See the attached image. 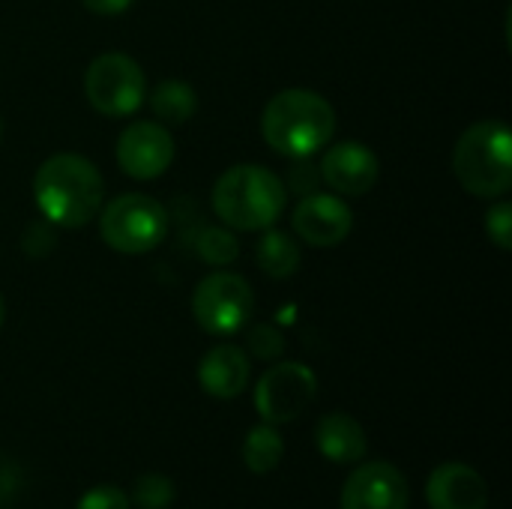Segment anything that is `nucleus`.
I'll list each match as a JSON object with an SVG mask.
<instances>
[{
    "label": "nucleus",
    "instance_id": "nucleus-1",
    "mask_svg": "<svg viewBox=\"0 0 512 509\" xmlns=\"http://www.w3.org/2000/svg\"><path fill=\"white\" fill-rule=\"evenodd\" d=\"M33 201L48 225L75 231L99 216L105 180L87 156L54 153L33 174Z\"/></svg>",
    "mask_w": 512,
    "mask_h": 509
},
{
    "label": "nucleus",
    "instance_id": "nucleus-2",
    "mask_svg": "<svg viewBox=\"0 0 512 509\" xmlns=\"http://www.w3.org/2000/svg\"><path fill=\"white\" fill-rule=\"evenodd\" d=\"M261 135L267 147L285 159L321 153L336 135V111L327 96L309 87L279 90L261 111Z\"/></svg>",
    "mask_w": 512,
    "mask_h": 509
},
{
    "label": "nucleus",
    "instance_id": "nucleus-3",
    "mask_svg": "<svg viewBox=\"0 0 512 509\" xmlns=\"http://www.w3.org/2000/svg\"><path fill=\"white\" fill-rule=\"evenodd\" d=\"M210 204L216 219L231 231H267L288 207V189L276 171L258 162H240L213 183Z\"/></svg>",
    "mask_w": 512,
    "mask_h": 509
},
{
    "label": "nucleus",
    "instance_id": "nucleus-4",
    "mask_svg": "<svg viewBox=\"0 0 512 509\" xmlns=\"http://www.w3.org/2000/svg\"><path fill=\"white\" fill-rule=\"evenodd\" d=\"M453 174L474 198H504L512 189L510 126L498 117L468 126L453 147Z\"/></svg>",
    "mask_w": 512,
    "mask_h": 509
},
{
    "label": "nucleus",
    "instance_id": "nucleus-5",
    "mask_svg": "<svg viewBox=\"0 0 512 509\" xmlns=\"http://www.w3.org/2000/svg\"><path fill=\"white\" fill-rule=\"evenodd\" d=\"M99 237L120 255H147L159 249L171 231V213L147 192H123L102 204Z\"/></svg>",
    "mask_w": 512,
    "mask_h": 509
},
{
    "label": "nucleus",
    "instance_id": "nucleus-6",
    "mask_svg": "<svg viewBox=\"0 0 512 509\" xmlns=\"http://www.w3.org/2000/svg\"><path fill=\"white\" fill-rule=\"evenodd\" d=\"M147 75L135 57L105 51L90 60L84 72V96L102 117H129L147 102Z\"/></svg>",
    "mask_w": 512,
    "mask_h": 509
},
{
    "label": "nucleus",
    "instance_id": "nucleus-7",
    "mask_svg": "<svg viewBox=\"0 0 512 509\" xmlns=\"http://www.w3.org/2000/svg\"><path fill=\"white\" fill-rule=\"evenodd\" d=\"M255 312L252 285L231 270L207 273L192 294V318L210 336H234L240 333Z\"/></svg>",
    "mask_w": 512,
    "mask_h": 509
},
{
    "label": "nucleus",
    "instance_id": "nucleus-8",
    "mask_svg": "<svg viewBox=\"0 0 512 509\" xmlns=\"http://www.w3.org/2000/svg\"><path fill=\"white\" fill-rule=\"evenodd\" d=\"M318 396V378L306 363L288 360L270 366L255 387V408L264 423H294Z\"/></svg>",
    "mask_w": 512,
    "mask_h": 509
},
{
    "label": "nucleus",
    "instance_id": "nucleus-9",
    "mask_svg": "<svg viewBox=\"0 0 512 509\" xmlns=\"http://www.w3.org/2000/svg\"><path fill=\"white\" fill-rule=\"evenodd\" d=\"M117 165L132 180H156L162 177L177 156V144L168 126L159 120H135L129 123L114 147Z\"/></svg>",
    "mask_w": 512,
    "mask_h": 509
},
{
    "label": "nucleus",
    "instance_id": "nucleus-10",
    "mask_svg": "<svg viewBox=\"0 0 512 509\" xmlns=\"http://www.w3.org/2000/svg\"><path fill=\"white\" fill-rule=\"evenodd\" d=\"M291 228L297 240L312 249H333L354 231V210L336 192H309L297 198L291 210Z\"/></svg>",
    "mask_w": 512,
    "mask_h": 509
},
{
    "label": "nucleus",
    "instance_id": "nucleus-11",
    "mask_svg": "<svg viewBox=\"0 0 512 509\" xmlns=\"http://www.w3.org/2000/svg\"><path fill=\"white\" fill-rule=\"evenodd\" d=\"M318 171H321V183H327L330 192L342 198H363L378 183L381 162L369 144L348 138L339 144H327Z\"/></svg>",
    "mask_w": 512,
    "mask_h": 509
},
{
    "label": "nucleus",
    "instance_id": "nucleus-12",
    "mask_svg": "<svg viewBox=\"0 0 512 509\" xmlns=\"http://www.w3.org/2000/svg\"><path fill=\"white\" fill-rule=\"evenodd\" d=\"M411 489L390 462H369L351 471L342 486V509H408Z\"/></svg>",
    "mask_w": 512,
    "mask_h": 509
},
{
    "label": "nucleus",
    "instance_id": "nucleus-13",
    "mask_svg": "<svg viewBox=\"0 0 512 509\" xmlns=\"http://www.w3.org/2000/svg\"><path fill=\"white\" fill-rule=\"evenodd\" d=\"M426 501L432 509H486L489 486L465 462H447L432 471L426 483Z\"/></svg>",
    "mask_w": 512,
    "mask_h": 509
},
{
    "label": "nucleus",
    "instance_id": "nucleus-14",
    "mask_svg": "<svg viewBox=\"0 0 512 509\" xmlns=\"http://www.w3.org/2000/svg\"><path fill=\"white\" fill-rule=\"evenodd\" d=\"M252 363L237 345H216L198 363V384L213 399H237L249 387Z\"/></svg>",
    "mask_w": 512,
    "mask_h": 509
},
{
    "label": "nucleus",
    "instance_id": "nucleus-15",
    "mask_svg": "<svg viewBox=\"0 0 512 509\" xmlns=\"http://www.w3.org/2000/svg\"><path fill=\"white\" fill-rule=\"evenodd\" d=\"M315 447H318L321 456H327L336 465H354V462H360L366 456L369 441H366L363 426L351 414L333 411V414L318 420Z\"/></svg>",
    "mask_w": 512,
    "mask_h": 509
},
{
    "label": "nucleus",
    "instance_id": "nucleus-16",
    "mask_svg": "<svg viewBox=\"0 0 512 509\" xmlns=\"http://www.w3.org/2000/svg\"><path fill=\"white\" fill-rule=\"evenodd\" d=\"M147 102L162 126H183L198 111V93L183 78H162L153 90H147Z\"/></svg>",
    "mask_w": 512,
    "mask_h": 509
},
{
    "label": "nucleus",
    "instance_id": "nucleus-17",
    "mask_svg": "<svg viewBox=\"0 0 512 509\" xmlns=\"http://www.w3.org/2000/svg\"><path fill=\"white\" fill-rule=\"evenodd\" d=\"M255 261L261 267L264 276L270 279H291L297 270H300V243L288 234V231H279L276 225L261 231V240L255 246Z\"/></svg>",
    "mask_w": 512,
    "mask_h": 509
},
{
    "label": "nucleus",
    "instance_id": "nucleus-18",
    "mask_svg": "<svg viewBox=\"0 0 512 509\" xmlns=\"http://www.w3.org/2000/svg\"><path fill=\"white\" fill-rule=\"evenodd\" d=\"M282 453H285V441L279 435L276 426L270 423H258L249 435H246V444H243V462L252 474H270L279 462H282Z\"/></svg>",
    "mask_w": 512,
    "mask_h": 509
},
{
    "label": "nucleus",
    "instance_id": "nucleus-19",
    "mask_svg": "<svg viewBox=\"0 0 512 509\" xmlns=\"http://www.w3.org/2000/svg\"><path fill=\"white\" fill-rule=\"evenodd\" d=\"M195 252L207 267L222 270L240 258V240L225 225H207V228H201V234L195 240Z\"/></svg>",
    "mask_w": 512,
    "mask_h": 509
},
{
    "label": "nucleus",
    "instance_id": "nucleus-20",
    "mask_svg": "<svg viewBox=\"0 0 512 509\" xmlns=\"http://www.w3.org/2000/svg\"><path fill=\"white\" fill-rule=\"evenodd\" d=\"M246 351L249 357L255 360H264V363H273L285 354V336L282 330H276L273 324H255L249 333H246Z\"/></svg>",
    "mask_w": 512,
    "mask_h": 509
},
{
    "label": "nucleus",
    "instance_id": "nucleus-21",
    "mask_svg": "<svg viewBox=\"0 0 512 509\" xmlns=\"http://www.w3.org/2000/svg\"><path fill=\"white\" fill-rule=\"evenodd\" d=\"M132 501L141 509H165L174 501V486H171V480L162 477V474H144V477L135 483Z\"/></svg>",
    "mask_w": 512,
    "mask_h": 509
},
{
    "label": "nucleus",
    "instance_id": "nucleus-22",
    "mask_svg": "<svg viewBox=\"0 0 512 509\" xmlns=\"http://www.w3.org/2000/svg\"><path fill=\"white\" fill-rule=\"evenodd\" d=\"M483 228H486V237L501 249V252H510L512 249V204L507 198H495L492 207L486 210L483 216Z\"/></svg>",
    "mask_w": 512,
    "mask_h": 509
},
{
    "label": "nucleus",
    "instance_id": "nucleus-23",
    "mask_svg": "<svg viewBox=\"0 0 512 509\" xmlns=\"http://www.w3.org/2000/svg\"><path fill=\"white\" fill-rule=\"evenodd\" d=\"M294 165L288 168V177L282 180L288 195L297 192L300 198L309 195V192H318L321 189V171H318V162H312V156L306 159H291Z\"/></svg>",
    "mask_w": 512,
    "mask_h": 509
},
{
    "label": "nucleus",
    "instance_id": "nucleus-24",
    "mask_svg": "<svg viewBox=\"0 0 512 509\" xmlns=\"http://www.w3.org/2000/svg\"><path fill=\"white\" fill-rule=\"evenodd\" d=\"M75 509H129V498L117 486H96L81 495Z\"/></svg>",
    "mask_w": 512,
    "mask_h": 509
},
{
    "label": "nucleus",
    "instance_id": "nucleus-25",
    "mask_svg": "<svg viewBox=\"0 0 512 509\" xmlns=\"http://www.w3.org/2000/svg\"><path fill=\"white\" fill-rule=\"evenodd\" d=\"M135 0H81V6L93 15H123L126 9H132Z\"/></svg>",
    "mask_w": 512,
    "mask_h": 509
},
{
    "label": "nucleus",
    "instance_id": "nucleus-26",
    "mask_svg": "<svg viewBox=\"0 0 512 509\" xmlns=\"http://www.w3.org/2000/svg\"><path fill=\"white\" fill-rule=\"evenodd\" d=\"M3 321H6V303H3V294H0V330H3Z\"/></svg>",
    "mask_w": 512,
    "mask_h": 509
},
{
    "label": "nucleus",
    "instance_id": "nucleus-27",
    "mask_svg": "<svg viewBox=\"0 0 512 509\" xmlns=\"http://www.w3.org/2000/svg\"><path fill=\"white\" fill-rule=\"evenodd\" d=\"M3 495H6V486H3V480H0V501H3Z\"/></svg>",
    "mask_w": 512,
    "mask_h": 509
},
{
    "label": "nucleus",
    "instance_id": "nucleus-28",
    "mask_svg": "<svg viewBox=\"0 0 512 509\" xmlns=\"http://www.w3.org/2000/svg\"><path fill=\"white\" fill-rule=\"evenodd\" d=\"M0 138H3V120H0Z\"/></svg>",
    "mask_w": 512,
    "mask_h": 509
}]
</instances>
